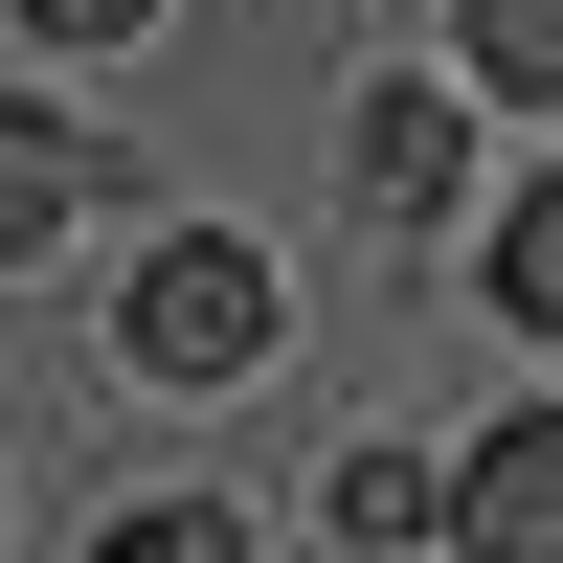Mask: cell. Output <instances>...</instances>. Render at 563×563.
<instances>
[{
    "label": "cell",
    "mask_w": 563,
    "mask_h": 563,
    "mask_svg": "<svg viewBox=\"0 0 563 563\" xmlns=\"http://www.w3.org/2000/svg\"><path fill=\"white\" fill-rule=\"evenodd\" d=\"M135 361H158V384H249V361H271V249L180 225V249L135 271Z\"/></svg>",
    "instance_id": "6da1fadb"
},
{
    "label": "cell",
    "mask_w": 563,
    "mask_h": 563,
    "mask_svg": "<svg viewBox=\"0 0 563 563\" xmlns=\"http://www.w3.org/2000/svg\"><path fill=\"white\" fill-rule=\"evenodd\" d=\"M451 563H563V406L474 429V474H451Z\"/></svg>",
    "instance_id": "7a4b0ae2"
},
{
    "label": "cell",
    "mask_w": 563,
    "mask_h": 563,
    "mask_svg": "<svg viewBox=\"0 0 563 563\" xmlns=\"http://www.w3.org/2000/svg\"><path fill=\"white\" fill-rule=\"evenodd\" d=\"M361 203H384V225L451 203V90H361Z\"/></svg>",
    "instance_id": "3957f363"
},
{
    "label": "cell",
    "mask_w": 563,
    "mask_h": 563,
    "mask_svg": "<svg viewBox=\"0 0 563 563\" xmlns=\"http://www.w3.org/2000/svg\"><path fill=\"white\" fill-rule=\"evenodd\" d=\"M68 203H90V180H68V135H45V113H23V90H0V271H23V249H45V225H68Z\"/></svg>",
    "instance_id": "277c9868"
},
{
    "label": "cell",
    "mask_w": 563,
    "mask_h": 563,
    "mask_svg": "<svg viewBox=\"0 0 563 563\" xmlns=\"http://www.w3.org/2000/svg\"><path fill=\"white\" fill-rule=\"evenodd\" d=\"M496 316H541V339H563V180L496 203Z\"/></svg>",
    "instance_id": "5b68a950"
},
{
    "label": "cell",
    "mask_w": 563,
    "mask_h": 563,
    "mask_svg": "<svg viewBox=\"0 0 563 563\" xmlns=\"http://www.w3.org/2000/svg\"><path fill=\"white\" fill-rule=\"evenodd\" d=\"M451 496H429V451H339V541H429Z\"/></svg>",
    "instance_id": "8992f818"
},
{
    "label": "cell",
    "mask_w": 563,
    "mask_h": 563,
    "mask_svg": "<svg viewBox=\"0 0 563 563\" xmlns=\"http://www.w3.org/2000/svg\"><path fill=\"white\" fill-rule=\"evenodd\" d=\"M90 563H249V519H225V496H158V519H113Z\"/></svg>",
    "instance_id": "52a82bcc"
},
{
    "label": "cell",
    "mask_w": 563,
    "mask_h": 563,
    "mask_svg": "<svg viewBox=\"0 0 563 563\" xmlns=\"http://www.w3.org/2000/svg\"><path fill=\"white\" fill-rule=\"evenodd\" d=\"M474 68L496 90H563V0H474Z\"/></svg>",
    "instance_id": "ba28073f"
},
{
    "label": "cell",
    "mask_w": 563,
    "mask_h": 563,
    "mask_svg": "<svg viewBox=\"0 0 563 563\" xmlns=\"http://www.w3.org/2000/svg\"><path fill=\"white\" fill-rule=\"evenodd\" d=\"M23 23H45V45H135L158 0H23Z\"/></svg>",
    "instance_id": "9c48e42d"
}]
</instances>
